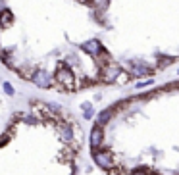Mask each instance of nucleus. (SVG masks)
Masks as SVG:
<instances>
[{"label": "nucleus", "instance_id": "obj_1", "mask_svg": "<svg viewBox=\"0 0 179 175\" xmlns=\"http://www.w3.org/2000/svg\"><path fill=\"white\" fill-rule=\"evenodd\" d=\"M56 83L60 85L62 91H75V75L71 73L70 68H65V65H60L58 71H56Z\"/></svg>", "mask_w": 179, "mask_h": 175}, {"label": "nucleus", "instance_id": "obj_2", "mask_svg": "<svg viewBox=\"0 0 179 175\" xmlns=\"http://www.w3.org/2000/svg\"><path fill=\"white\" fill-rule=\"evenodd\" d=\"M119 73H121V68H119V65L108 62L104 68H102V73H100V81L106 83V85H112V83H116V79L119 77Z\"/></svg>", "mask_w": 179, "mask_h": 175}, {"label": "nucleus", "instance_id": "obj_3", "mask_svg": "<svg viewBox=\"0 0 179 175\" xmlns=\"http://www.w3.org/2000/svg\"><path fill=\"white\" fill-rule=\"evenodd\" d=\"M93 160L98 168H102V169H112L114 168V154H112L110 150H94L93 152Z\"/></svg>", "mask_w": 179, "mask_h": 175}, {"label": "nucleus", "instance_id": "obj_4", "mask_svg": "<svg viewBox=\"0 0 179 175\" xmlns=\"http://www.w3.org/2000/svg\"><path fill=\"white\" fill-rule=\"evenodd\" d=\"M54 81L56 79H52V75L44 69H35V73H33V77H31V83H35L39 89H50Z\"/></svg>", "mask_w": 179, "mask_h": 175}, {"label": "nucleus", "instance_id": "obj_5", "mask_svg": "<svg viewBox=\"0 0 179 175\" xmlns=\"http://www.w3.org/2000/svg\"><path fill=\"white\" fill-rule=\"evenodd\" d=\"M129 71H131V75H135V77H144V75H152V73H154L147 64L139 62V60H135V62L129 64Z\"/></svg>", "mask_w": 179, "mask_h": 175}, {"label": "nucleus", "instance_id": "obj_6", "mask_svg": "<svg viewBox=\"0 0 179 175\" xmlns=\"http://www.w3.org/2000/svg\"><path fill=\"white\" fill-rule=\"evenodd\" d=\"M81 48H83V52H87V54H91V56H98L100 54V50H102V45H100L98 40H87V42H83L81 45Z\"/></svg>", "mask_w": 179, "mask_h": 175}, {"label": "nucleus", "instance_id": "obj_7", "mask_svg": "<svg viewBox=\"0 0 179 175\" xmlns=\"http://www.w3.org/2000/svg\"><path fill=\"white\" fill-rule=\"evenodd\" d=\"M102 139H104L102 127H100V125H94L93 131H91V146H93V148H98L100 144H102Z\"/></svg>", "mask_w": 179, "mask_h": 175}, {"label": "nucleus", "instance_id": "obj_8", "mask_svg": "<svg viewBox=\"0 0 179 175\" xmlns=\"http://www.w3.org/2000/svg\"><path fill=\"white\" fill-rule=\"evenodd\" d=\"M112 117H114V108H106V110H102V112L98 114V117H96V125L104 127Z\"/></svg>", "mask_w": 179, "mask_h": 175}, {"label": "nucleus", "instance_id": "obj_9", "mask_svg": "<svg viewBox=\"0 0 179 175\" xmlns=\"http://www.w3.org/2000/svg\"><path fill=\"white\" fill-rule=\"evenodd\" d=\"M60 139L64 140V143H71V140H73V129L70 127V125H62L60 127Z\"/></svg>", "mask_w": 179, "mask_h": 175}, {"label": "nucleus", "instance_id": "obj_10", "mask_svg": "<svg viewBox=\"0 0 179 175\" xmlns=\"http://www.w3.org/2000/svg\"><path fill=\"white\" fill-rule=\"evenodd\" d=\"M12 21H14V16H12L10 10H2V12H0V25L2 27H8Z\"/></svg>", "mask_w": 179, "mask_h": 175}, {"label": "nucleus", "instance_id": "obj_11", "mask_svg": "<svg viewBox=\"0 0 179 175\" xmlns=\"http://www.w3.org/2000/svg\"><path fill=\"white\" fill-rule=\"evenodd\" d=\"M175 62V58H170V56H162L160 60H158V68L160 69H164V68H167L170 64H173Z\"/></svg>", "mask_w": 179, "mask_h": 175}, {"label": "nucleus", "instance_id": "obj_12", "mask_svg": "<svg viewBox=\"0 0 179 175\" xmlns=\"http://www.w3.org/2000/svg\"><path fill=\"white\" fill-rule=\"evenodd\" d=\"M116 83H118V85H125V83H129V73H127V71H121L119 77L116 79Z\"/></svg>", "mask_w": 179, "mask_h": 175}, {"label": "nucleus", "instance_id": "obj_13", "mask_svg": "<svg viewBox=\"0 0 179 175\" xmlns=\"http://www.w3.org/2000/svg\"><path fill=\"white\" fill-rule=\"evenodd\" d=\"M2 89H4V91H6V94H10V96H14V94H16V91H14L12 83H8V81H6V83L2 85Z\"/></svg>", "mask_w": 179, "mask_h": 175}, {"label": "nucleus", "instance_id": "obj_14", "mask_svg": "<svg viewBox=\"0 0 179 175\" xmlns=\"http://www.w3.org/2000/svg\"><path fill=\"white\" fill-rule=\"evenodd\" d=\"M21 117H23V121H25V123H29V125H35V123H37V119H39L37 116H33V114H31V116H21Z\"/></svg>", "mask_w": 179, "mask_h": 175}, {"label": "nucleus", "instance_id": "obj_15", "mask_svg": "<svg viewBox=\"0 0 179 175\" xmlns=\"http://www.w3.org/2000/svg\"><path fill=\"white\" fill-rule=\"evenodd\" d=\"M129 175H148V171L147 169H135V171H131Z\"/></svg>", "mask_w": 179, "mask_h": 175}, {"label": "nucleus", "instance_id": "obj_16", "mask_svg": "<svg viewBox=\"0 0 179 175\" xmlns=\"http://www.w3.org/2000/svg\"><path fill=\"white\" fill-rule=\"evenodd\" d=\"M83 110H85V112H91V110H93V106L87 102V104H83Z\"/></svg>", "mask_w": 179, "mask_h": 175}, {"label": "nucleus", "instance_id": "obj_17", "mask_svg": "<svg viewBox=\"0 0 179 175\" xmlns=\"http://www.w3.org/2000/svg\"><path fill=\"white\" fill-rule=\"evenodd\" d=\"M6 143H8V137H0V146L6 144Z\"/></svg>", "mask_w": 179, "mask_h": 175}, {"label": "nucleus", "instance_id": "obj_18", "mask_svg": "<svg viewBox=\"0 0 179 175\" xmlns=\"http://www.w3.org/2000/svg\"><path fill=\"white\" fill-rule=\"evenodd\" d=\"M93 117V110L91 112H85V119H91Z\"/></svg>", "mask_w": 179, "mask_h": 175}, {"label": "nucleus", "instance_id": "obj_19", "mask_svg": "<svg viewBox=\"0 0 179 175\" xmlns=\"http://www.w3.org/2000/svg\"><path fill=\"white\" fill-rule=\"evenodd\" d=\"M81 2H85V4H87V2H89V0H81Z\"/></svg>", "mask_w": 179, "mask_h": 175}, {"label": "nucleus", "instance_id": "obj_20", "mask_svg": "<svg viewBox=\"0 0 179 175\" xmlns=\"http://www.w3.org/2000/svg\"><path fill=\"white\" fill-rule=\"evenodd\" d=\"M0 27H2V25H0Z\"/></svg>", "mask_w": 179, "mask_h": 175}]
</instances>
